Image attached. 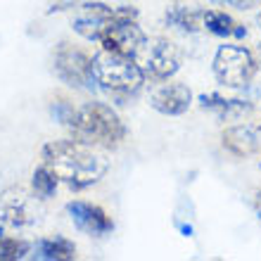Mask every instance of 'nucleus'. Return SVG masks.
I'll return each mask as SVG.
<instances>
[{
    "instance_id": "15",
    "label": "nucleus",
    "mask_w": 261,
    "mask_h": 261,
    "mask_svg": "<svg viewBox=\"0 0 261 261\" xmlns=\"http://www.w3.org/2000/svg\"><path fill=\"white\" fill-rule=\"evenodd\" d=\"M36 252L41 259L48 261H71L76 259V247L74 242L67 240V238H45L36 245Z\"/></svg>"
},
{
    "instance_id": "17",
    "label": "nucleus",
    "mask_w": 261,
    "mask_h": 261,
    "mask_svg": "<svg viewBox=\"0 0 261 261\" xmlns=\"http://www.w3.org/2000/svg\"><path fill=\"white\" fill-rule=\"evenodd\" d=\"M57 183L60 180L55 178V173L50 171L45 164H41L38 169L34 171V180H31V190H34V195L38 199H48L55 195L57 190Z\"/></svg>"
},
{
    "instance_id": "8",
    "label": "nucleus",
    "mask_w": 261,
    "mask_h": 261,
    "mask_svg": "<svg viewBox=\"0 0 261 261\" xmlns=\"http://www.w3.org/2000/svg\"><path fill=\"white\" fill-rule=\"evenodd\" d=\"M36 195L29 193L24 186H10L0 195V223L12 228L31 226L36 221L34 212Z\"/></svg>"
},
{
    "instance_id": "12",
    "label": "nucleus",
    "mask_w": 261,
    "mask_h": 261,
    "mask_svg": "<svg viewBox=\"0 0 261 261\" xmlns=\"http://www.w3.org/2000/svg\"><path fill=\"white\" fill-rule=\"evenodd\" d=\"M223 147L233 157H249L256 152V136L249 126H228L223 130Z\"/></svg>"
},
{
    "instance_id": "21",
    "label": "nucleus",
    "mask_w": 261,
    "mask_h": 261,
    "mask_svg": "<svg viewBox=\"0 0 261 261\" xmlns=\"http://www.w3.org/2000/svg\"><path fill=\"white\" fill-rule=\"evenodd\" d=\"M0 238H3V228H0Z\"/></svg>"
},
{
    "instance_id": "2",
    "label": "nucleus",
    "mask_w": 261,
    "mask_h": 261,
    "mask_svg": "<svg viewBox=\"0 0 261 261\" xmlns=\"http://www.w3.org/2000/svg\"><path fill=\"white\" fill-rule=\"evenodd\" d=\"M67 126L71 128L74 138L102 150H114L126 138V124L105 102H86L81 107H74Z\"/></svg>"
},
{
    "instance_id": "10",
    "label": "nucleus",
    "mask_w": 261,
    "mask_h": 261,
    "mask_svg": "<svg viewBox=\"0 0 261 261\" xmlns=\"http://www.w3.org/2000/svg\"><path fill=\"white\" fill-rule=\"evenodd\" d=\"M145 31L138 27V21H117L105 31L97 41L102 45V50L107 53H117V55L136 57L140 53L145 43Z\"/></svg>"
},
{
    "instance_id": "5",
    "label": "nucleus",
    "mask_w": 261,
    "mask_h": 261,
    "mask_svg": "<svg viewBox=\"0 0 261 261\" xmlns=\"http://www.w3.org/2000/svg\"><path fill=\"white\" fill-rule=\"evenodd\" d=\"M136 62L154 81H164L171 79L180 69L183 62V50L169 38H145L143 48L136 55Z\"/></svg>"
},
{
    "instance_id": "11",
    "label": "nucleus",
    "mask_w": 261,
    "mask_h": 261,
    "mask_svg": "<svg viewBox=\"0 0 261 261\" xmlns=\"http://www.w3.org/2000/svg\"><path fill=\"white\" fill-rule=\"evenodd\" d=\"M67 212L71 214V221L76 223V228L83 230V233L105 235L114 228V223H112V219L107 216V212H105L102 206L90 204V202H81V199L69 202Z\"/></svg>"
},
{
    "instance_id": "18",
    "label": "nucleus",
    "mask_w": 261,
    "mask_h": 261,
    "mask_svg": "<svg viewBox=\"0 0 261 261\" xmlns=\"http://www.w3.org/2000/svg\"><path fill=\"white\" fill-rule=\"evenodd\" d=\"M29 252V242L19 238H0V261H17L24 259Z\"/></svg>"
},
{
    "instance_id": "19",
    "label": "nucleus",
    "mask_w": 261,
    "mask_h": 261,
    "mask_svg": "<svg viewBox=\"0 0 261 261\" xmlns=\"http://www.w3.org/2000/svg\"><path fill=\"white\" fill-rule=\"evenodd\" d=\"M233 7L238 10H254V7H261V0H228Z\"/></svg>"
},
{
    "instance_id": "1",
    "label": "nucleus",
    "mask_w": 261,
    "mask_h": 261,
    "mask_svg": "<svg viewBox=\"0 0 261 261\" xmlns=\"http://www.w3.org/2000/svg\"><path fill=\"white\" fill-rule=\"evenodd\" d=\"M43 164L55 173L60 183L74 190H83L105 178L110 159L95 145L83 143L79 138H69V140H53L43 147Z\"/></svg>"
},
{
    "instance_id": "13",
    "label": "nucleus",
    "mask_w": 261,
    "mask_h": 261,
    "mask_svg": "<svg viewBox=\"0 0 261 261\" xmlns=\"http://www.w3.org/2000/svg\"><path fill=\"white\" fill-rule=\"evenodd\" d=\"M199 107L209 110L214 114H219L221 119H238L245 112H249V105L242 100H233V97H223L219 93H209V95L199 97Z\"/></svg>"
},
{
    "instance_id": "7",
    "label": "nucleus",
    "mask_w": 261,
    "mask_h": 261,
    "mask_svg": "<svg viewBox=\"0 0 261 261\" xmlns=\"http://www.w3.org/2000/svg\"><path fill=\"white\" fill-rule=\"evenodd\" d=\"M53 71L60 81L83 88L93 81V57L74 43L62 41L53 50Z\"/></svg>"
},
{
    "instance_id": "9",
    "label": "nucleus",
    "mask_w": 261,
    "mask_h": 261,
    "mask_svg": "<svg viewBox=\"0 0 261 261\" xmlns=\"http://www.w3.org/2000/svg\"><path fill=\"white\" fill-rule=\"evenodd\" d=\"M190 105H193V90L186 83L164 79L150 90V107L157 110L159 114H166V117L186 114Z\"/></svg>"
},
{
    "instance_id": "3",
    "label": "nucleus",
    "mask_w": 261,
    "mask_h": 261,
    "mask_svg": "<svg viewBox=\"0 0 261 261\" xmlns=\"http://www.w3.org/2000/svg\"><path fill=\"white\" fill-rule=\"evenodd\" d=\"M145 71L136 62V57L117 55V53H97L93 57V81L110 93L114 100H126L136 95L145 86Z\"/></svg>"
},
{
    "instance_id": "22",
    "label": "nucleus",
    "mask_w": 261,
    "mask_h": 261,
    "mask_svg": "<svg viewBox=\"0 0 261 261\" xmlns=\"http://www.w3.org/2000/svg\"><path fill=\"white\" fill-rule=\"evenodd\" d=\"M259 21H261V19H259Z\"/></svg>"
},
{
    "instance_id": "16",
    "label": "nucleus",
    "mask_w": 261,
    "mask_h": 261,
    "mask_svg": "<svg viewBox=\"0 0 261 261\" xmlns=\"http://www.w3.org/2000/svg\"><path fill=\"white\" fill-rule=\"evenodd\" d=\"M166 21L173 29H180L186 34H197L204 29V12L188 10V7H173L171 12H166Z\"/></svg>"
},
{
    "instance_id": "20",
    "label": "nucleus",
    "mask_w": 261,
    "mask_h": 261,
    "mask_svg": "<svg viewBox=\"0 0 261 261\" xmlns=\"http://www.w3.org/2000/svg\"><path fill=\"white\" fill-rule=\"evenodd\" d=\"M256 206H259V214H261V193H259V199H256Z\"/></svg>"
},
{
    "instance_id": "6",
    "label": "nucleus",
    "mask_w": 261,
    "mask_h": 261,
    "mask_svg": "<svg viewBox=\"0 0 261 261\" xmlns=\"http://www.w3.org/2000/svg\"><path fill=\"white\" fill-rule=\"evenodd\" d=\"M214 74L226 88H245L256 74V60L242 45H221L214 57Z\"/></svg>"
},
{
    "instance_id": "14",
    "label": "nucleus",
    "mask_w": 261,
    "mask_h": 261,
    "mask_svg": "<svg viewBox=\"0 0 261 261\" xmlns=\"http://www.w3.org/2000/svg\"><path fill=\"white\" fill-rule=\"evenodd\" d=\"M204 29L216 36H223V38H230V36L242 38V36L247 34L245 27L238 24V21L228 12H223V10H204Z\"/></svg>"
},
{
    "instance_id": "4",
    "label": "nucleus",
    "mask_w": 261,
    "mask_h": 261,
    "mask_svg": "<svg viewBox=\"0 0 261 261\" xmlns=\"http://www.w3.org/2000/svg\"><path fill=\"white\" fill-rule=\"evenodd\" d=\"M117 21H138V10L136 7H112L105 3H83L76 10L74 19V31L81 34L88 41H97L100 36Z\"/></svg>"
}]
</instances>
